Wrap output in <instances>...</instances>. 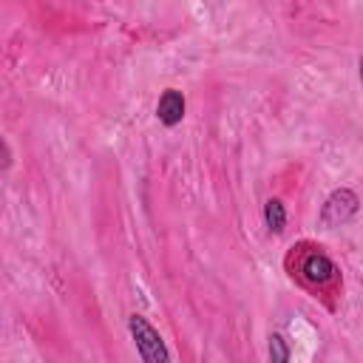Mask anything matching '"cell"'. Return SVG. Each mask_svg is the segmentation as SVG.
<instances>
[{
  "mask_svg": "<svg viewBox=\"0 0 363 363\" xmlns=\"http://www.w3.org/2000/svg\"><path fill=\"white\" fill-rule=\"evenodd\" d=\"M267 354H269V360H272V363H286V360H289V346H286L284 335H278V332H272V335H269Z\"/></svg>",
  "mask_w": 363,
  "mask_h": 363,
  "instance_id": "6",
  "label": "cell"
},
{
  "mask_svg": "<svg viewBox=\"0 0 363 363\" xmlns=\"http://www.w3.org/2000/svg\"><path fill=\"white\" fill-rule=\"evenodd\" d=\"M156 116L164 128H173L184 119V94L176 91V88H167L162 96H159V105H156Z\"/></svg>",
  "mask_w": 363,
  "mask_h": 363,
  "instance_id": "3",
  "label": "cell"
},
{
  "mask_svg": "<svg viewBox=\"0 0 363 363\" xmlns=\"http://www.w3.org/2000/svg\"><path fill=\"white\" fill-rule=\"evenodd\" d=\"M301 269H303L306 281H312V284H318V286L332 284V281H335V275H337L335 264H332V261H329L323 252H312V255H306Z\"/></svg>",
  "mask_w": 363,
  "mask_h": 363,
  "instance_id": "4",
  "label": "cell"
},
{
  "mask_svg": "<svg viewBox=\"0 0 363 363\" xmlns=\"http://www.w3.org/2000/svg\"><path fill=\"white\" fill-rule=\"evenodd\" d=\"M357 210H360L357 193L349 190V187H337V190H332V193L326 196V201H323V207H320V224H323L326 230L343 227V224H349V221L357 216Z\"/></svg>",
  "mask_w": 363,
  "mask_h": 363,
  "instance_id": "2",
  "label": "cell"
},
{
  "mask_svg": "<svg viewBox=\"0 0 363 363\" xmlns=\"http://www.w3.org/2000/svg\"><path fill=\"white\" fill-rule=\"evenodd\" d=\"M264 224L269 227V233H284L286 227V207L281 199H267L264 204Z\"/></svg>",
  "mask_w": 363,
  "mask_h": 363,
  "instance_id": "5",
  "label": "cell"
},
{
  "mask_svg": "<svg viewBox=\"0 0 363 363\" xmlns=\"http://www.w3.org/2000/svg\"><path fill=\"white\" fill-rule=\"evenodd\" d=\"M357 68H360V85H363V54H360V62H357Z\"/></svg>",
  "mask_w": 363,
  "mask_h": 363,
  "instance_id": "7",
  "label": "cell"
},
{
  "mask_svg": "<svg viewBox=\"0 0 363 363\" xmlns=\"http://www.w3.org/2000/svg\"><path fill=\"white\" fill-rule=\"evenodd\" d=\"M128 329H130V337H133L136 352H139L142 360H147V363H164V360L170 357V352H167L162 335L147 323V318L130 315V318H128Z\"/></svg>",
  "mask_w": 363,
  "mask_h": 363,
  "instance_id": "1",
  "label": "cell"
}]
</instances>
